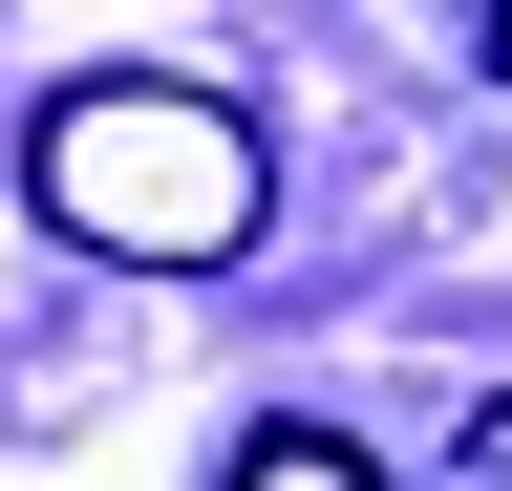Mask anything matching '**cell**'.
I'll list each match as a JSON object with an SVG mask.
<instances>
[{
	"instance_id": "1",
	"label": "cell",
	"mask_w": 512,
	"mask_h": 491,
	"mask_svg": "<svg viewBox=\"0 0 512 491\" xmlns=\"http://www.w3.org/2000/svg\"><path fill=\"white\" fill-rule=\"evenodd\" d=\"M22 214L64 235V257L214 278V257H256V214H278V150H256V107H235V86L86 65V86H43V129H22Z\"/></svg>"
},
{
	"instance_id": "2",
	"label": "cell",
	"mask_w": 512,
	"mask_h": 491,
	"mask_svg": "<svg viewBox=\"0 0 512 491\" xmlns=\"http://www.w3.org/2000/svg\"><path fill=\"white\" fill-rule=\"evenodd\" d=\"M214 491H384V470H363V449H342V427H256V449H235V470H214Z\"/></svg>"
},
{
	"instance_id": "3",
	"label": "cell",
	"mask_w": 512,
	"mask_h": 491,
	"mask_svg": "<svg viewBox=\"0 0 512 491\" xmlns=\"http://www.w3.org/2000/svg\"><path fill=\"white\" fill-rule=\"evenodd\" d=\"M491 65H512V0H491Z\"/></svg>"
}]
</instances>
